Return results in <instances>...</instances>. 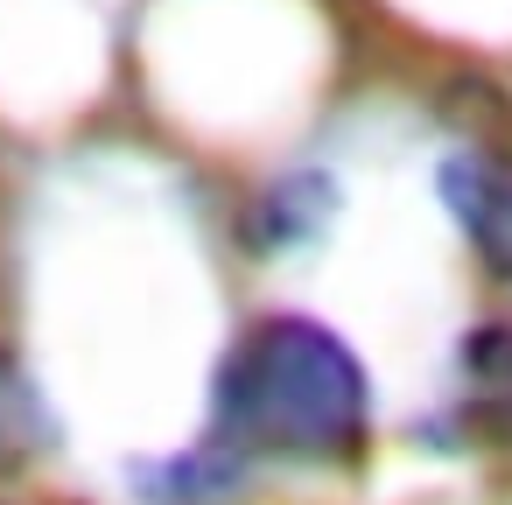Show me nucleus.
Instances as JSON below:
<instances>
[{"label":"nucleus","mask_w":512,"mask_h":505,"mask_svg":"<svg viewBox=\"0 0 512 505\" xmlns=\"http://www.w3.org/2000/svg\"><path fill=\"white\" fill-rule=\"evenodd\" d=\"M372 386L365 365L309 316L260 323L225 379H218V428L239 449L267 456H351L365 442Z\"/></svg>","instance_id":"f257e3e1"},{"label":"nucleus","mask_w":512,"mask_h":505,"mask_svg":"<svg viewBox=\"0 0 512 505\" xmlns=\"http://www.w3.org/2000/svg\"><path fill=\"white\" fill-rule=\"evenodd\" d=\"M442 197L456 211V225L470 232V246L484 253V267L498 281H512V169L484 148L470 155H449L442 169Z\"/></svg>","instance_id":"f03ea898"},{"label":"nucleus","mask_w":512,"mask_h":505,"mask_svg":"<svg viewBox=\"0 0 512 505\" xmlns=\"http://www.w3.org/2000/svg\"><path fill=\"white\" fill-rule=\"evenodd\" d=\"M323 218H330V183L323 176H288L281 190H267L253 239L260 246H295V239H316Z\"/></svg>","instance_id":"7ed1b4c3"},{"label":"nucleus","mask_w":512,"mask_h":505,"mask_svg":"<svg viewBox=\"0 0 512 505\" xmlns=\"http://www.w3.org/2000/svg\"><path fill=\"white\" fill-rule=\"evenodd\" d=\"M463 379H470V393H477L484 407H505V414H512V323L477 330V337L463 344Z\"/></svg>","instance_id":"20e7f679"}]
</instances>
